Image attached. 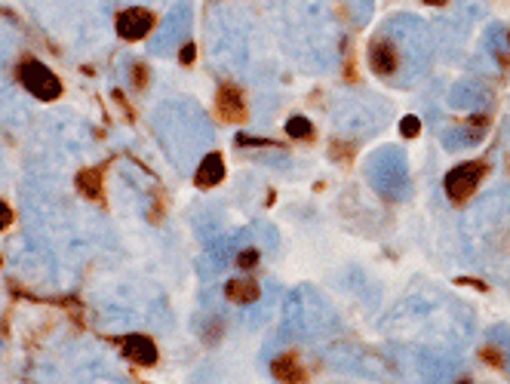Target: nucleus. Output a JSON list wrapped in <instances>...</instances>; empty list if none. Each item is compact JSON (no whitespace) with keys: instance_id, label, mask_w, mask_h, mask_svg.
I'll return each mask as SVG.
<instances>
[{"instance_id":"1","label":"nucleus","mask_w":510,"mask_h":384,"mask_svg":"<svg viewBox=\"0 0 510 384\" xmlns=\"http://www.w3.org/2000/svg\"><path fill=\"white\" fill-rule=\"evenodd\" d=\"M19 80H22V87H25L31 96L41 98V102H52V98L61 96V80L37 59L22 61L19 65Z\"/></svg>"},{"instance_id":"2","label":"nucleus","mask_w":510,"mask_h":384,"mask_svg":"<svg viewBox=\"0 0 510 384\" xmlns=\"http://www.w3.org/2000/svg\"><path fill=\"white\" fill-rule=\"evenodd\" d=\"M486 175V163L483 160H470V163H461L455 166L449 175H446V194L455 203H465V200L476 191V184Z\"/></svg>"},{"instance_id":"3","label":"nucleus","mask_w":510,"mask_h":384,"mask_svg":"<svg viewBox=\"0 0 510 384\" xmlns=\"http://www.w3.org/2000/svg\"><path fill=\"white\" fill-rule=\"evenodd\" d=\"M117 34L123 37V40H142V37H148L154 25H157V15H154L151 10H145V6H129V10H123L117 15Z\"/></svg>"},{"instance_id":"4","label":"nucleus","mask_w":510,"mask_h":384,"mask_svg":"<svg viewBox=\"0 0 510 384\" xmlns=\"http://www.w3.org/2000/svg\"><path fill=\"white\" fill-rule=\"evenodd\" d=\"M215 117L225 123H246L249 108H246V96L240 92V87H234V83L219 87V92H215Z\"/></svg>"},{"instance_id":"5","label":"nucleus","mask_w":510,"mask_h":384,"mask_svg":"<svg viewBox=\"0 0 510 384\" xmlns=\"http://www.w3.org/2000/svg\"><path fill=\"white\" fill-rule=\"evenodd\" d=\"M120 350L126 353L136 366H154L160 360L157 344H154L148 335H126V338H120Z\"/></svg>"},{"instance_id":"6","label":"nucleus","mask_w":510,"mask_h":384,"mask_svg":"<svg viewBox=\"0 0 510 384\" xmlns=\"http://www.w3.org/2000/svg\"><path fill=\"white\" fill-rule=\"evenodd\" d=\"M221 179H225V157L221 154H206L203 160H200V166H197V175H194V184L200 191H206V188H215Z\"/></svg>"},{"instance_id":"7","label":"nucleus","mask_w":510,"mask_h":384,"mask_svg":"<svg viewBox=\"0 0 510 384\" xmlns=\"http://www.w3.org/2000/svg\"><path fill=\"white\" fill-rule=\"evenodd\" d=\"M270 372H274V378L280 384H305L307 381V372H305V366L298 363L296 353H283V357H277L274 363H270Z\"/></svg>"},{"instance_id":"8","label":"nucleus","mask_w":510,"mask_h":384,"mask_svg":"<svg viewBox=\"0 0 510 384\" xmlns=\"http://www.w3.org/2000/svg\"><path fill=\"white\" fill-rule=\"evenodd\" d=\"M105 169L108 166L102 163V166H89L77 172V191L83 197L96 200V203H102V194H105Z\"/></svg>"},{"instance_id":"9","label":"nucleus","mask_w":510,"mask_h":384,"mask_svg":"<svg viewBox=\"0 0 510 384\" xmlns=\"http://www.w3.org/2000/svg\"><path fill=\"white\" fill-rule=\"evenodd\" d=\"M369 65H372L375 74H393L400 65V56L391 43H381V40H372L369 46Z\"/></svg>"},{"instance_id":"10","label":"nucleus","mask_w":510,"mask_h":384,"mask_svg":"<svg viewBox=\"0 0 510 384\" xmlns=\"http://www.w3.org/2000/svg\"><path fill=\"white\" fill-rule=\"evenodd\" d=\"M258 283L255 280H231L228 286H225V295H228V302H234V304H252L255 298H258Z\"/></svg>"},{"instance_id":"11","label":"nucleus","mask_w":510,"mask_h":384,"mask_svg":"<svg viewBox=\"0 0 510 384\" xmlns=\"http://www.w3.org/2000/svg\"><path fill=\"white\" fill-rule=\"evenodd\" d=\"M286 135L298 138V142H311L314 138V123L307 117H289L286 120Z\"/></svg>"},{"instance_id":"12","label":"nucleus","mask_w":510,"mask_h":384,"mask_svg":"<svg viewBox=\"0 0 510 384\" xmlns=\"http://www.w3.org/2000/svg\"><path fill=\"white\" fill-rule=\"evenodd\" d=\"M354 154H357V145H351V142H332L329 145V157L332 160H338V163H354Z\"/></svg>"},{"instance_id":"13","label":"nucleus","mask_w":510,"mask_h":384,"mask_svg":"<svg viewBox=\"0 0 510 384\" xmlns=\"http://www.w3.org/2000/svg\"><path fill=\"white\" fill-rule=\"evenodd\" d=\"M480 360H486V363H492L495 369H504L507 366V353L498 348V344H486V348L480 350Z\"/></svg>"},{"instance_id":"14","label":"nucleus","mask_w":510,"mask_h":384,"mask_svg":"<svg viewBox=\"0 0 510 384\" xmlns=\"http://www.w3.org/2000/svg\"><path fill=\"white\" fill-rule=\"evenodd\" d=\"M255 265H258V249H252V246L237 256V267H240V271H252Z\"/></svg>"},{"instance_id":"15","label":"nucleus","mask_w":510,"mask_h":384,"mask_svg":"<svg viewBox=\"0 0 510 384\" xmlns=\"http://www.w3.org/2000/svg\"><path fill=\"white\" fill-rule=\"evenodd\" d=\"M400 133H403L406 138H415L421 133V120L418 117H403V123H400Z\"/></svg>"},{"instance_id":"16","label":"nucleus","mask_w":510,"mask_h":384,"mask_svg":"<svg viewBox=\"0 0 510 384\" xmlns=\"http://www.w3.org/2000/svg\"><path fill=\"white\" fill-rule=\"evenodd\" d=\"M237 145H243V148H270L274 142H268V138H249V135H237Z\"/></svg>"},{"instance_id":"17","label":"nucleus","mask_w":510,"mask_h":384,"mask_svg":"<svg viewBox=\"0 0 510 384\" xmlns=\"http://www.w3.org/2000/svg\"><path fill=\"white\" fill-rule=\"evenodd\" d=\"M10 225H13V209L3 203V200H0V230H6Z\"/></svg>"},{"instance_id":"18","label":"nucleus","mask_w":510,"mask_h":384,"mask_svg":"<svg viewBox=\"0 0 510 384\" xmlns=\"http://www.w3.org/2000/svg\"><path fill=\"white\" fill-rule=\"evenodd\" d=\"M179 59L184 61V65H191V61L197 59V46H194V43H184V50L179 52Z\"/></svg>"},{"instance_id":"19","label":"nucleus","mask_w":510,"mask_h":384,"mask_svg":"<svg viewBox=\"0 0 510 384\" xmlns=\"http://www.w3.org/2000/svg\"><path fill=\"white\" fill-rule=\"evenodd\" d=\"M133 74H136V87H145V83H148V68H145L142 61L133 68Z\"/></svg>"},{"instance_id":"20","label":"nucleus","mask_w":510,"mask_h":384,"mask_svg":"<svg viewBox=\"0 0 510 384\" xmlns=\"http://www.w3.org/2000/svg\"><path fill=\"white\" fill-rule=\"evenodd\" d=\"M458 286H474V289H480V292H486V289H489L483 280H474V276H461V280H458Z\"/></svg>"},{"instance_id":"21","label":"nucleus","mask_w":510,"mask_h":384,"mask_svg":"<svg viewBox=\"0 0 510 384\" xmlns=\"http://www.w3.org/2000/svg\"><path fill=\"white\" fill-rule=\"evenodd\" d=\"M0 265H3V258H0Z\"/></svg>"},{"instance_id":"22","label":"nucleus","mask_w":510,"mask_h":384,"mask_svg":"<svg viewBox=\"0 0 510 384\" xmlns=\"http://www.w3.org/2000/svg\"><path fill=\"white\" fill-rule=\"evenodd\" d=\"M461 384H467V381H461Z\"/></svg>"}]
</instances>
